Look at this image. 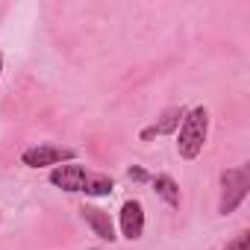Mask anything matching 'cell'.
<instances>
[{"instance_id":"1","label":"cell","mask_w":250,"mask_h":250,"mask_svg":"<svg viewBox=\"0 0 250 250\" xmlns=\"http://www.w3.org/2000/svg\"><path fill=\"white\" fill-rule=\"evenodd\" d=\"M206 139H209V109L194 106L186 112L180 130H177V153L183 159H197L200 150L206 147Z\"/></svg>"},{"instance_id":"11","label":"cell","mask_w":250,"mask_h":250,"mask_svg":"<svg viewBox=\"0 0 250 250\" xmlns=\"http://www.w3.org/2000/svg\"><path fill=\"white\" fill-rule=\"evenodd\" d=\"M130 180L145 183V180H147V171H145V168H130Z\"/></svg>"},{"instance_id":"4","label":"cell","mask_w":250,"mask_h":250,"mask_svg":"<svg viewBox=\"0 0 250 250\" xmlns=\"http://www.w3.org/2000/svg\"><path fill=\"white\" fill-rule=\"evenodd\" d=\"M121 235L127 241H139L145 235V206L139 200H124V206H121Z\"/></svg>"},{"instance_id":"9","label":"cell","mask_w":250,"mask_h":250,"mask_svg":"<svg viewBox=\"0 0 250 250\" xmlns=\"http://www.w3.org/2000/svg\"><path fill=\"white\" fill-rule=\"evenodd\" d=\"M83 191H85V194H91V197H106V194H112V191H115V180H112V177H106V174H88V177H85Z\"/></svg>"},{"instance_id":"6","label":"cell","mask_w":250,"mask_h":250,"mask_svg":"<svg viewBox=\"0 0 250 250\" xmlns=\"http://www.w3.org/2000/svg\"><path fill=\"white\" fill-rule=\"evenodd\" d=\"M83 212V221L91 227V232L100 238V241H115L118 235H115V224H112V218H109V212H103V209H97V206H83L80 209Z\"/></svg>"},{"instance_id":"12","label":"cell","mask_w":250,"mask_h":250,"mask_svg":"<svg viewBox=\"0 0 250 250\" xmlns=\"http://www.w3.org/2000/svg\"><path fill=\"white\" fill-rule=\"evenodd\" d=\"M153 136H156V130H153V127H147V130H142V142H150Z\"/></svg>"},{"instance_id":"5","label":"cell","mask_w":250,"mask_h":250,"mask_svg":"<svg viewBox=\"0 0 250 250\" xmlns=\"http://www.w3.org/2000/svg\"><path fill=\"white\" fill-rule=\"evenodd\" d=\"M85 177H88V171L80 162H65V165H56L50 171V183L62 191H83Z\"/></svg>"},{"instance_id":"13","label":"cell","mask_w":250,"mask_h":250,"mask_svg":"<svg viewBox=\"0 0 250 250\" xmlns=\"http://www.w3.org/2000/svg\"><path fill=\"white\" fill-rule=\"evenodd\" d=\"M0 77H3V50H0Z\"/></svg>"},{"instance_id":"3","label":"cell","mask_w":250,"mask_h":250,"mask_svg":"<svg viewBox=\"0 0 250 250\" xmlns=\"http://www.w3.org/2000/svg\"><path fill=\"white\" fill-rule=\"evenodd\" d=\"M77 159V150L71 147H59V145H33L21 153V165L27 168H56V165H65V162H74Z\"/></svg>"},{"instance_id":"8","label":"cell","mask_w":250,"mask_h":250,"mask_svg":"<svg viewBox=\"0 0 250 250\" xmlns=\"http://www.w3.org/2000/svg\"><path fill=\"white\" fill-rule=\"evenodd\" d=\"M183 118H186V109H180V106H171V109H165V112H162V118L153 124L156 136L177 133V130H180V124H183Z\"/></svg>"},{"instance_id":"7","label":"cell","mask_w":250,"mask_h":250,"mask_svg":"<svg viewBox=\"0 0 250 250\" xmlns=\"http://www.w3.org/2000/svg\"><path fill=\"white\" fill-rule=\"evenodd\" d=\"M153 188H156V194L168 203V206H180V186H177V180L171 177V174H156L153 177Z\"/></svg>"},{"instance_id":"2","label":"cell","mask_w":250,"mask_h":250,"mask_svg":"<svg viewBox=\"0 0 250 250\" xmlns=\"http://www.w3.org/2000/svg\"><path fill=\"white\" fill-rule=\"evenodd\" d=\"M250 191V168L247 165H238V168H227L221 174V203H218V212L221 215H229L235 212L244 197Z\"/></svg>"},{"instance_id":"10","label":"cell","mask_w":250,"mask_h":250,"mask_svg":"<svg viewBox=\"0 0 250 250\" xmlns=\"http://www.w3.org/2000/svg\"><path fill=\"white\" fill-rule=\"evenodd\" d=\"M224 250H250V235H247V232H238Z\"/></svg>"}]
</instances>
